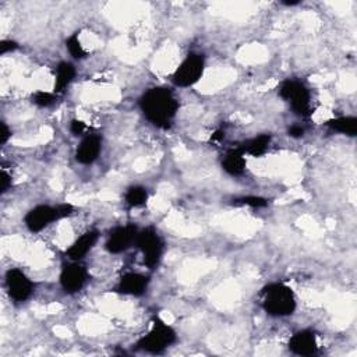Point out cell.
Here are the masks:
<instances>
[{"instance_id":"cell-1","label":"cell","mask_w":357,"mask_h":357,"mask_svg":"<svg viewBox=\"0 0 357 357\" xmlns=\"http://www.w3.org/2000/svg\"><path fill=\"white\" fill-rule=\"evenodd\" d=\"M138 106L144 118L157 129H172L180 109L176 94L165 87H154L143 93Z\"/></svg>"},{"instance_id":"cell-2","label":"cell","mask_w":357,"mask_h":357,"mask_svg":"<svg viewBox=\"0 0 357 357\" xmlns=\"http://www.w3.org/2000/svg\"><path fill=\"white\" fill-rule=\"evenodd\" d=\"M261 308L273 318H283L294 314L297 297L294 290L283 282H271L260 292Z\"/></svg>"},{"instance_id":"cell-3","label":"cell","mask_w":357,"mask_h":357,"mask_svg":"<svg viewBox=\"0 0 357 357\" xmlns=\"http://www.w3.org/2000/svg\"><path fill=\"white\" fill-rule=\"evenodd\" d=\"M176 342L177 333L175 328L159 317H154L150 331L137 340L136 349L150 354H162Z\"/></svg>"},{"instance_id":"cell-4","label":"cell","mask_w":357,"mask_h":357,"mask_svg":"<svg viewBox=\"0 0 357 357\" xmlns=\"http://www.w3.org/2000/svg\"><path fill=\"white\" fill-rule=\"evenodd\" d=\"M278 95L289 104L292 112L296 116L301 119H307L311 116V93L303 81L296 79H286L278 87Z\"/></svg>"},{"instance_id":"cell-5","label":"cell","mask_w":357,"mask_h":357,"mask_svg":"<svg viewBox=\"0 0 357 357\" xmlns=\"http://www.w3.org/2000/svg\"><path fill=\"white\" fill-rule=\"evenodd\" d=\"M136 247L143 254V262L148 269H155L162 261V257L165 254V240L154 226H147L144 229H140Z\"/></svg>"},{"instance_id":"cell-6","label":"cell","mask_w":357,"mask_h":357,"mask_svg":"<svg viewBox=\"0 0 357 357\" xmlns=\"http://www.w3.org/2000/svg\"><path fill=\"white\" fill-rule=\"evenodd\" d=\"M205 70V56L203 54L190 52L172 74L173 86L179 88H189L196 86Z\"/></svg>"},{"instance_id":"cell-7","label":"cell","mask_w":357,"mask_h":357,"mask_svg":"<svg viewBox=\"0 0 357 357\" xmlns=\"http://www.w3.org/2000/svg\"><path fill=\"white\" fill-rule=\"evenodd\" d=\"M5 286L9 297L16 303L27 301L35 289V283L20 268H9L6 271Z\"/></svg>"},{"instance_id":"cell-8","label":"cell","mask_w":357,"mask_h":357,"mask_svg":"<svg viewBox=\"0 0 357 357\" xmlns=\"http://www.w3.org/2000/svg\"><path fill=\"white\" fill-rule=\"evenodd\" d=\"M90 280V273L86 265L81 261H70L65 262L61 269L59 282L66 294H77L81 292L87 282Z\"/></svg>"},{"instance_id":"cell-9","label":"cell","mask_w":357,"mask_h":357,"mask_svg":"<svg viewBox=\"0 0 357 357\" xmlns=\"http://www.w3.org/2000/svg\"><path fill=\"white\" fill-rule=\"evenodd\" d=\"M138 226L134 223H127V225H120L113 228L108 239L105 241V248L111 254H122L136 246V240L138 236Z\"/></svg>"},{"instance_id":"cell-10","label":"cell","mask_w":357,"mask_h":357,"mask_svg":"<svg viewBox=\"0 0 357 357\" xmlns=\"http://www.w3.org/2000/svg\"><path fill=\"white\" fill-rule=\"evenodd\" d=\"M61 221L56 205L41 204L31 208L24 216V225L31 233H40L54 222Z\"/></svg>"},{"instance_id":"cell-11","label":"cell","mask_w":357,"mask_h":357,"mask_svg":"<svg viewBox=\"0 0 357 357\" xmlns=\"http://www.w3.org/2000/svg\"><path fill=\"white\" fill-rule=\"evenodd\" d=\"M151 283V278L141 272H127L125 273L118 285L115 286V292L125 294V296H134L140 297L147 293Z\"/></svg>"},{"instance_id":"cell-12","label":"cell","mask_w":357,"mask_h":357,"mask_svg":"<svg viewBox=\"0 0 357 357\" xmlns=\"http://www.w3.org/2000/svg\"><path fill=\"white\" fill-rule=\"evenodd\" d=\"M287 349L296 356H314L318 351L317 335L311 329L297 331L290 336L287 342Z\"/></svg>"},{"instance_id":"cell-13","label":"cell","mask_w":357,"mask_h":357,"mask_svg":"<svg viewBox=\"0 0 357 357\" xmlns=\"http://www.w3.org/2000/svg\"><path fill=\"white\" fill-rule=\"evenodd\" d=\"M102 152V137L86 134L76 150V161L81 165H93Z\"/></svg>"},{"instance_id":"cell-14","label":"cell","mask_w":357,"mask_h":357,"mask_svg":"<svg viewBox=\"0 0 357 357\" xmlns=\"http://www.w3.org/2000/svg\"><path fill=\"white\" fill-rule=\"evenodd\" d=\"M100 240V232L97 229H90L83 233L73 244L66 250V257L70 261H83L87 254L95 247Z\"/></svg>"},{"instance_id":"cell-15","label":"cell","mask_w":357,"mask_h":357,"mask_svg":"<svg viewBox=\"0 0 357 357\" xmlns=\"http://www.w3.org/2000/svg\"><path fill=\"white\" fill-rule=\"evenodd\" d=\"M246 165H247L246 154L240 147L228 150L221 161L222 170L232 177L241 176L246 172Z\"/></svg>"},{"instance_id":"cell-16","label":"cell","mask_w":357,"mask_h":357,"mask_svg":"<svg viewBox=\"0 0 357 357\" xmlns=\"http://www.w3.org/2000/svg\"><path fill=\"white\" fill-rule=\"evenodd\" d=\"M76 76H77V69L72 62H68V61L61 62L55 69L54 93L56 95L65 94L70 87V84L74 81Z\"/></svg>"},{"instance_id":"cell-17","label":"cell","mask_w":357,"mask_h":357,"mask_svg":"<svg viewBox=\"0 0 357 357\" xmlns=\"http://www.w3.org/2000/svg\"><path fill=\"white\" fill-rule=\"evenodd\" d=\"M272 143V136L269 133H264V134H258L253 138L246 140L241 145H239L243 152L246 155L254 157V158H260L262 155L267 154V151L269 150V145Z\"/></svg>"},{"instance_id":"cell-18","label":"cell","mask_w":357,"mask_h":357,"mask_svg":"<svg viewBox=\"0 0 357 357\" xmlns=\"http://www.w3.org/2000/svg\"><path fill=\"white\" fill-rule=\"evenodd\" d=\"M325 126L329 130L335 133H340L347 137H356L357 134V118L354 116H339L328 120Z\"/></svg>"},{"instance_id":"cell-19","label":"cell","mask_w":357,"mask_h":357,"mask_svg":"<svg viewBox=\"0 0 357 357\" xmlns=\"http://www.w3.org/2000/svg\"><path fill=\"white\" fill-rule=\"evenodd\" d=\"M150 198L148 189L144 186H130L125 193V204L129 208H141L147 205Z\"/></svg>"},{"instance_id":"cell-20","label":"cell","mask_w":357,"mask_h":357,"mask_svg":"<svg viewBox=\"0 0 357 357\" xmlns=\"http://www.w3.org/2000/svg\"><path fill=\"white\" fill-rule=\"evenodd\" d=\"M80 33H74L70 37H68L66 40V49L70 54V56L74 61H84L86 58H88V52L84 49V47L81 45V41L79 38Z\"/></svg>"},{"instance_id":"cell-21","label":"cell","mask_w":357,"mask_h":357,"mask_svg":"<svg viewBox=\"0 0 357 357\" xmlns=\"http://www.w3.org/2000/svg\"><path fill=\"white\" fill-rule=\"evenodd\" d=\"M56 101H58V95L55 93H48L44 90H38V91L33 93V95H31V102L41 109L54 106L56 104Z\"/></svg>"},{"instance_id":"cell-22","label":"cell","mask_w":357,"mask_h":357,"mask_svg":"<svg viewBox=\"0 0 357 357\" xmlns=\"http://www.w3.org/2000/svg\"><path fill=\"white\" fill-rule=\"evenodd\" d=\"M233 205H246L254 209H260V208H265L269 205V200L260 197V196H246V197H239L235 198Z\"/></svg>"},{"instance_id":"cell-23","label":"cell","mask_w":357,"mask_h":357,"mask_svg":"<svg viewBox=\"0 0 357 357\" xmlns=\"http://www.w3.org/2000/svg\"><path fill=\"white\" fill-rule=\"evenodd\" d=\"M87 130H88V127H87V125L83 120H79V119H73L72 120L70 132H72L73 136L81 137V136H84L87 133Z\"/></svg>"},{"instance_id":"cell-24","label":"cell","mask_w":357,"mask_h":357,"mask_svg":"<svg viewBox=\"0 0 357 357\" xmlns=\"http://www.w3.org/2000/svg\"><path fill=\"white\" fill-rule=\"evenodd\" d=\"M20 48V45L13 41V40H3L2 42H0V55L5 56L8 54H12L15 51H17Z\"/></svg>"},{"instance_id":"cell-25","label":"cell","mask_w":357,"mask_h":357,"mask_svg":"<svg viewBox=\"0 0 357 357\" xmlns=\"http://www.w3.org/2000/svg\"><path fill=\"white\" fill-rule=\"evenodd\" d=\"M12 187V176L5 170V168L2 169V173H0V193L6 194Z\"/></svg>"},{"instance_id":"cell-26","label":"cell","mask_w":357,"mask_h":357,"mask_svg":"<svg viewBox=\"0 0 357 357\" xmlns=\"http://www.w3.org/2000/svg\"><path fill=\"white\" fill-rule=\"evenodd\" d=\"M12 136H13L12 129L5 122L0 123V144L6 145L9 143V140L12 138Z\"/></svg>"},{"instance_id":"cell-27","label":"cell","mask_w":357,"mask_h":357,"mask_svg":"<svg viewBox=\"0 0 357 357\" xmlns=\"http://www.w3.org/2000/svg\"><path fill=\"white\" fill-rule=\"evenodd\" d=\"M306 133V129L300 125H292L289 129H287V136L292 137V138H301Z\"/></svg>"},{"instance_id":"cell-28","label":"cell","mask_w":357,"mask_h":357,"mask_svg":"<svg viewBox=\"0 0 357 357\" xmlns=\"http://www.w3.org/2000/svg\"><path fill=\"white\" fill-rule=\"evenodd\" d=\"M225 137H226V132H225L223 127H221V129H218V130L211 136V141H212V143H221V141L225 140Z\"/></svg>"},{"instance_id":"cell-29","label":"cell","mask_w":357,"mask_h":357,"mask_svg":"<svg viewBox=\"0 0 357 357\" xmlns=\"http://www.w3.org/2000/svg\"><path fill=\"white\" fill-rule=\"evenodd\" d=\"M300 3H301L300 0H294V2H282V5H285V6H297Z\"/></svg>"}]
</instances>
